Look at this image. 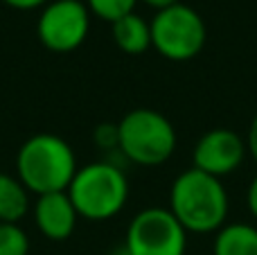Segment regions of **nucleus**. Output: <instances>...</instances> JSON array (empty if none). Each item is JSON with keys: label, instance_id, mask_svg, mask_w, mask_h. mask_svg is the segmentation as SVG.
<instances>
[{"label": "nucleus", "instance_id": "nucleus-1", "mask_svg": "<svg viewBox=\"0 0 257 255\" xmlns=\"http://www.w3.org/2000/svg\"><path fill=\"white\" fill-rule=\"evenodd\" d=\"M167 208L187 235H208L226 226L230 201L221 179L190 167L174 179Z\"/></svg>", "mask_w": 257, "mask_h": 255}, {"label": "nucleus", "instance_id": "nucleus-2", "mask_svg": "<svg viewBox=\"0 0 257 255\" xmlns=\"http://www.w3.org/2000/svg\"><path fill=\"white\" fill-rule=\"evenodd\" d=\"M77 154L61 136L36 134L21 145L16 154V176L30 194L43 197L66 192L75 179Z\"/></svg>", "mask_w": 257, "mask_h": 255}, {"label": "nucleus", "instance_id": "nucleus-3", "mask_svg": "<svg viewBox=\"0 0 257 255\" xmlns=\"http://www.w3.org/2000/svg\"><path fill=\"white\" fill-rule=\"evenodd\" d=\"M66 192L81 219L108 221L126 206L128 181L117 165L97 161L79 167Z\"/></svg>", "mask_w": 257, "mask_h": 255}, {"label": "nucleus", "instance_id": "nucleus-4", "mask_svg": "<svg viewBox=\"0 0 257 255\" xmlns=\"http://www.w3.org/2000/svg\"><path fill=\"white\" fill-rule=\"evenodd\" d=\"M117 149L140 167H158L176 149V129L156 108H133L117 122Z\"/></svg>", "mask_w": 257, "mask_h": 255}, {"label": "nucleus", "instance_id": "nucleus-5", "mask_svg": "<svg viewBox=\"0 0 257 255\" xmlns=\"http://www.w3.org/2000/svg\"><path fill=\"white\" fill-rule=\"evenodd\" d=\"M149 27L151 48L167 61L181 63L199 57L208 41V27L201 14L183 3L158 9Z\"/></svg>", "mask_w": 257, "mask_h": 255}, {"label": "nucleus", "instance_id": "nucleus-6", "mask_svg": "<svg viewBox=\"0 0 257 255\" xmlns=\"http://www.w3.org/2000/svg\"><path fill=\"white\" fill-rule=\"evenodd\" d=\"M124 248L128 255H185L187 230L169 208H145L128 221Z\"/></svg>", "mask_w": 257, "mask_h": 255}, {"label": "nucleus", "instance_id": "nucleus-7", "mask_svg": "<svg viewBox=\"0 0 257 255\" xmlns=\"http://www.w3.org/2000/svg\"><path fill=\"white\" fill-rule=\"evenodd\" d=\"M90 32V12L81 0H50L36 21V36L45 50L66 54L77 50Z\"/></svg>", "mask_w": 257, "mask_h": 255}, {"label": "nucleus", "instance_id": "nucleus-8", "mask_svg": "<svg viewBox=\"0 0 257 255\" xmlns=\"http://www.w3.org/2000/svg\"><path fill=\"white\" fill-rule=\"evenodd\" d=\"M246 154H248L246 140L237 131L217 126V129L205 131L196 140L192 149V167L214 179H221V176L232 174L244 163Z\"/></svg>", "mask_w": 257, "mask_h": 255}, {"label": "nucleus", "instance_id": "nucleus-9", "mask_svg": "<svg viewBox=\"0 0 257 255\" xmlns=\"http://www.w3.org/2000/svg\"><path fill=\"white\" fill-rule=\"evenodd\" d=\"M32 212H34L36 228L50 242H63V239H68L75 233L77 219H79L68 192H52V194L36 197Z\"/></svg>", "mask_w": 257, "mask_h": 255}, {"label": "nucleus", "instance_id": "nucleus-10", "mask_svg": "<svg viewBox=\"0 0 257 255\" xmlns=\"http://www.w3.org/2000/svg\"><path fill=\"white\" fill-rule=\"evenodd\" d=\"M111 32H113V41H115L117 50H122L124 54L138 57V54H145L151 48V27L136 12L111 23Z\"/></svg>", "mask_w": 257, "mask_h": 255}, {"label": "nucleus", "instance_id": "nucleus-11", "mask_svg": "<svg viewBox=\"0 0 257 255\" xmlns=\"http://www.w3.org/2000/svg\"><path fill=\"white\" fill-rule=\"evenodd\" d=\"M212 255H257V228L244 221L221 226L214 235Z\"/></svg>", "mask_w": 257, "mask_h": 255}, {"label": "nucleus", "instance_id": "nucleus-12", "mask_svg": "<svg viewBox=\"0 0 257 255\" xmlns=\"http://www.w3.org/2000/svg\"><path fill=\"white\" fill-rule=\"evenodd\" d=\"M30 210V192L18 176L0 172V221L18 224Z\"/></svg>", "mask_w": 257, "mask_h": 255}, {"label": "nucleus", "instance_id": "nucleus-13", "mask_svg": "<svg viewBox=\"0 0 257 255\" xmlns=\"http://www.w3.org/2000/svg\"><path fill=\"white\" fill-rule=\"evenodd\" d=\"M0 255H30V237L18 224L0 221Z\"/></svg>", "mask_w": 257, "mask_h": 255}, {"label": "nucleus", "instance_id": "nucleus-14", "mask_svg": "<svg viewBox=\"0 0 257 255\" xmlns=\"http://www.w3.org/2000/svg\"><path fill=\"white\" fill-rule=\"evenodd\" d=\"M138 0H86L90 16H97L99 21L115 23L117 18L126 16L136 9Z\"/></svg>", "mask_w": 257, "mask_h": 255}, {"label": "nucleus", "instance_id": "nucleus-15", "mask_svg": "<svg viewBox=\"0 0 257 255\" xmlns=\"http://www.w3.org/2000/svg\"><path fill=\"white\" fill-rule=\"evenodd\" d=\"M93 138L102 149H117V124L104 122V124H99L95 129Z\"/></svg>", "mask_w": 257, "mask_h": 255}, {"label": "nucleus", "instance_id": "nucleus-16", "mask_svg": "<svg viewBox=\"0 0 257 255\" xmlns=\"http://www.w3.org/2000/svg\"><path fill=\"white\" fill-rule=\"evenodd\" d=\"M246 149H248V154L253 156V161L257 163V113H255V117L250 120V124H248V134H246Z\"/></svg>", "mask_w": 257, "mask_h": 255}, {"label": "nucleus", "instance_id": "nucleus-17", "mask_svg": "<svg viewBox=\"0 0 257 255\" xmlns=\"http://www.w3.org/2000/svg\"><path fill=\"white\" fill-rule=\"evenodd\" d=\"M7 7L12 9H21V12H30V9H39V7H45L50 0H3Z\"/></svg>", "mask_w": 257, "mask_h": 255}, {"label": "nucleus", "instance_id": "nucleus-18", "mask_svg": "<svg viewBox=\"0 0 257 255\" xmlns=\"http://www.w3.org/2000/svg\"><path fill=\"white\" fill-rule=\"evenodd\" d=\"M246 206H248V212L257 219V176H253V181L248 183V190H246Z\"/></svg>", "mask_w": 257, "mask_h": 255}, {"label": "nucleus", "instance_id": "nucleus-19", "mask_svg": "<svg viewBox=\"0 0 257 255\" xmlns=\"http://www.w3.org/2000/svg\"><path fill=\"white\" fill-rule=\"evenodd\" d=\"M142 3H147L149 7H154L156 12L158 9H165V7H172V5H176V3H181V0H142Z\"/></svg>", "mask_w": 257, "mask_h": 255}]
</instances>
